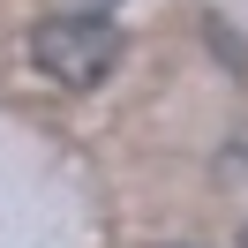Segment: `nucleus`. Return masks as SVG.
<instances>
[{"mask_svg": "<svg viewBox=\"0 0 248 248\" xmlns=\"http://www.w3.org/2000/svg\"><path fill=\"white\" fill-rule=\"evenodd\" d=\"M241 248H248V226H241Z\"/></svg>", "mask_w": 248, "mask_h": 248, "instance_id": "obj_3", "label": "nucleus"}, {"mask_svg": "<svg viewBox=\"0 0 248 248\" xmlns=\"http://www.w3.org/2000/svg\"><path fill=\"white\" fill-rule=\"evenodd\" d=\"M31 61H38V76L68 83V91H91L121 61V31L106 16H46L31 31Z\"/></svg>", "mask_w": 248, "mask_h": 248, "instance_id": "obj_1", "label": "nucleus"}, {"mask_svg": "<svg viewBox=\"0 0 248 248\" xmlns=\"http://www.w3.org/2000/svg\"><path fill=\"white\" fill-rule=\"evenodd\" d=\"M91 8H121V0H91Z\"/></svg>", "mask_w": 248, "mask_h": 248, "instance_id": "obj_2", "label": "nucleus"}]
</instances>
